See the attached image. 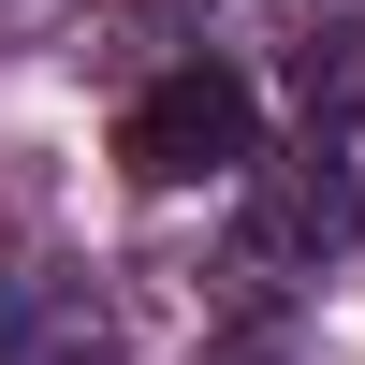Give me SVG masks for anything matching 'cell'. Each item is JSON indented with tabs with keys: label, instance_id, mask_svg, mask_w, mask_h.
Segmentation results:
<instances>
[{
	"label": "cell",
	"instance_id": "cell-1",
	"mask_svg": "<svg viewBox=\"0 0 365 365\" xmlns=\"http://www.w3.org/2000/svg\"><path fill=\"white\" fill-rule=\"evenodd\" d=\"M249 132H263L249 73H234V58H175V73L117 117V161H132L146 190H205V175H249Z\"/></svg>",
	"mask_w": 365,
	"mask_h": 365
},
{
	"label": "cell",
	"instance_id": "cell-2",
	"mask_svg": "<svg viewBox=\"0 0 365 365\" xmlns=\"http://www.w3.org/2000/svg\"><path fill=\"white\" fill-rule=\"evenodd\" d=\"M365 234V175L336 161V132L278 146V161H249V263H292V278H322Z\"/></svg>",
	"mask_w": 365,
	"mask_h": 365
},
{
	"label": "cell",
	"instance_id": "cell-3",
	"mask_svg": "<svg viewBox=\"0 0 365 365\" xmlns=\"http://www.w3.org/2000/svg\"><path fill=\"white\" fill-rule=\"evenodd\" d=\"M29 365H117V307L88 278H58V307L29 322Z\"/></svg>",
	"mask_w": 365,
	"mask_h": 365
},
{
	"label": "cell",
	"instance_id": "cell-4",
	"mask_svg": "<svg viewBox=\"0 0 365 365\" xmlns=\"http://www.w3.org/2000/svg\"><path fill=\"white\" fill-rule=\"evenodd\" d=\"M0 351H15V307H0Z\"/></svg>",
	"mask_w": 365,
	"mask_h": 365
}]
</instances>
